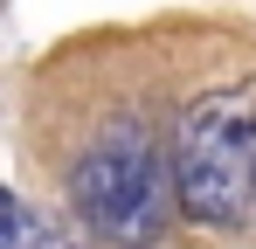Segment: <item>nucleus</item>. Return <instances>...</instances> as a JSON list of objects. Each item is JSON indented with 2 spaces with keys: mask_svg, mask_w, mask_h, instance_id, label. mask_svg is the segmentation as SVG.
<instances>
[{
  "mask_svg": "<svg viewBox=\"0 0 256 249\" xmlns=\"http://www.w3.org/2000/svg\"><path fill=\"white\" fill-rule=\"evenodd\" d=\"M7 249H70L62 236H48V222H35V214H21V228H14V242Z\"/></svg>",
  "mask_w": 256,
  "mask_h": 249,
  "instance_id": "7ed1b4c3",
  "label": "nucleus"
},
{
  "mask_svg": "<svg viewBox=\"0 0 256 249\" xmlns=\"http://www.w3.org/2000/svg\"><path fill=\"white\" fill-rule=\"evenodd\" d=\"M173 194L194 222H256V97L214 90L180 111L173 132Z\"/></svg>",
  "mask_w": 256,
  "mask_h": 249,
  "instance_id": "f257e3e1",
  "label": "nucleus"
},
{
  "mask_svg": "<svg viewBox=\"0 0 256 249\" xmlns=\"http://www.w3.org/2000/svg\"><path fill=\"white\" fill-rule=\"evenodd\" d=\"M14 228H21V208H14V194L0 187V249L14 242Z\"/></svg>",
  "mask_w": 256,
  "mask_h": 249,
  "instance_id": "20e7f679",
  "label": "nucleus"
},
{
  "mask_svg": "<svg viewBox=\"0 0 256 249\" xmlns=\"http://www.w3.org/2000/svg\"><path fill=\"white\" fill-rule=\"evenodd\" d=\"M70 201L90 222V236L118 249H146L166 236V173H160V152L138 118L104 124V138L70 173Z\"/></svg>",
  "mask_w": 256,
  "mask_h": 249,
  "instance_id": "f03ea898",
  "label": "nucleus"
}]
</instances>
